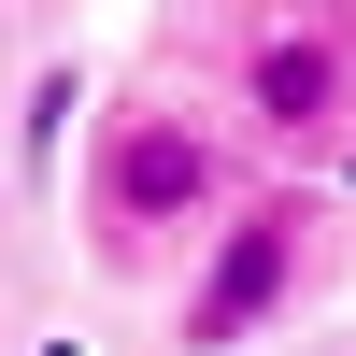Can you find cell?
<instances>
[{"label": "cell", "instance_id": "cell-1", "mask_svg": "<svg viewBox=\"0 0 356 356\" xmlns=\"http://www.w3.org/2000/svg\"><path fill=\"white\" fill-rule=\"evenodd\" d=\"M243 114H257L271 143H314V129H342V114H356V29H342V15L257 29V43H243Z\"/></svg>", "mask_w": 356, "mask_h": 356}, {"label": "cell", "instance_id": "cell-2", "mask_svg": "<svg viewBox=\"0 0 356 356\" xmlns=\"http://www.w3.org/2000/svg\"><path fill=\"white\" fill-rule=\"evenodd\" d=\"M214 186H228V157H214V129H186V114H114L100 129V214L114 228H171Z\"/></svg>", "mask_w": 356, "mask_h": 356}, {"label": "cell", "instance_id": "cell-3", "mask_svg": "<svg viewBox=\"0 0 356 356\" xmlns=\"http://www.w3.org/2000/svg\"><path fill=\"white\" fill-rule=\"evenodd\" d=\"M285 300H300V214H271V200H257V214H243V228L214 243V271H200V300H186V342L214 356V342L271 328Z\"/></svg>", "mask_w": 356, "mask_h": 356}]
</instances>
